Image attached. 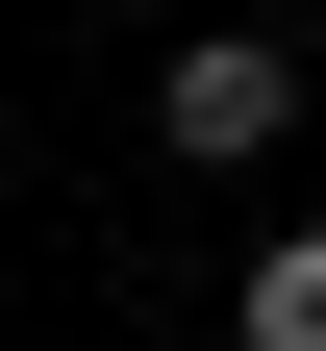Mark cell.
<instances>
[{
  "label": "cell",
  "mask_w": 326,
  "mask_h": 351,
  "mask_svg": "<svg viewBox=\"0 0 326 351\" xmlns=\"http://www.w3.org/2000/svg\"><path fill=\"white\" fill-rule=\"evenodd\" d=\"M276 125H301V51H251V25H201V51L151 75V151H176V176H251Z\"/></svg>",
  "instance_id": "6da1fadb"
},
{
  "label": "cell",
  "mask_w": 326,
  "mask_h": 351,
  "mask_svg": "<svg viewBox=\"0 0 326 351\" xmlns=\"http://www.w3.org/2000/svg\"><path fill=\"white\" fill-rule=\"evenodd\" d=\"M226 326H251V351H326V226H276L251 276H226Z\"/></svg>",
  "instance_id": "7a4b0ae2"
}]
</instances>
